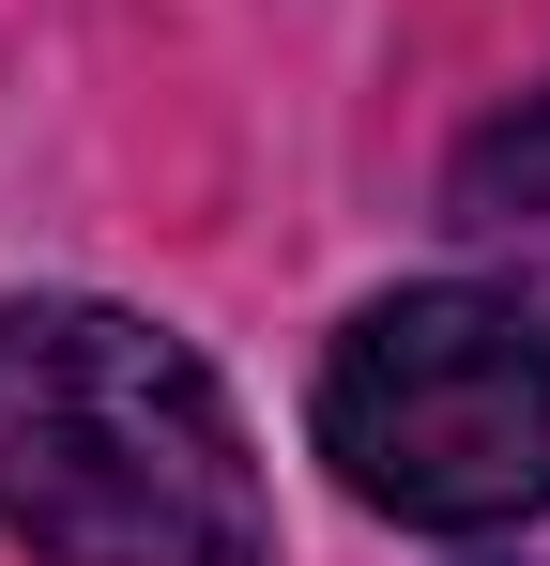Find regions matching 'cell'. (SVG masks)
Segmentation results:
<instances>
[{"label": "cell", "mask_w": 550, "mask_h": 566, "mask_svg": "<svg viewBox=\"0 0 550 566\" xmlns=\"http://www.w3.org/2000/svg\"><path fill=\"white\" fill-rule=\"evenodd\" d=\"M458 230H474V245L550 261V93H520L474 154H458Z\"/></svg>", "instance_id": "cell-3"}, {"label": "cell", "mask_w": 550, "mask_h": 566, "mask_svg": "<svg viewBox=\"0 0 550 566\" xmlns=\"http://www.w3.org/2000/svg\"><path fill=\"white\" fill-rule=\"evenodd\" d=\"M0 536L46 566H261L275 505L169 322L31 291L0 306Z\"/></svg>", "instance_id": "cell-1"}, {"label": "cell", "mask_w": 550, "mask_h": 566, "mask_svg": "<svg viewBox=\"0 0 550 566\" xmlns=\"http://www.w3.org/2000/svg\"><path fill=\"white\" fill-rule=\"evenodd\" d=\"M321 460L413 536H505L550 505V322L520 291H382L321 353Z\"/></svg>", "instance_id": "cell-2"}]
</instances>
